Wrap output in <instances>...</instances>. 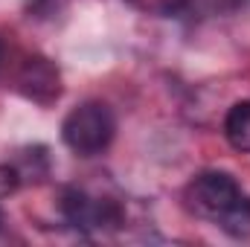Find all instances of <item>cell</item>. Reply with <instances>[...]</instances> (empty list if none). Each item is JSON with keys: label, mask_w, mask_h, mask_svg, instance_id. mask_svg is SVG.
<instances>
[{"label": "cell", "mask_w": 250, "mask_h": 247, "mask_svg": "<svg viewBox=\"0 0 250 247\" xmlns=\"http://www.w3.org/2000/svg\"><path fill=\"white\" fill-rule=\"evenodd\" d=\"M18 87L23 96H29L32 102L38 105H50L59 99L62 93V76H59V67L41 56L35 59H26L21 73H18Z\"/></svg>", "instance_id": "obj_4"}, {"label": "cell", "mask_w": 250, "mask_h": 247, "mask_svg": "<svg viewBox=\"0 0 250 247\" xmlns=\"http://www.w3.org/2000/svg\"><path fill=\"white\" fill-rule=\"evenodd\" d=\"M215 224H218L227 236H233V239H250V198L242 195L227 212L218 215Z\"/></svg>", "instance_id": "obj_6"}, {"label": "cell", "mask_w": 250, "mask_h": 247, "mask_svg": "<svg viewBox=\"0 0 250 247\" xmlns=\"http://www.w3.org/2000/svg\"><path fill=\"white\" fill-rule=\"evenodd\" d=\"M224 137L236 151L250 154V99L236 102L224 117Z\"/></svg>", "instance_id": "obj_5"}, {"label": "cell", "mask_w": 250, "mask_h": 247, "mask_svg": "<svg viewBox=\"0 0 250 247\" xmlns=\"http://www.w3.org/2000/svg\"><path fill=\"white\" fill-rule=\"evenodd\" d=\"M114 134H117V120L105 102H82L62 123L64 145L79 157L102 154L111 145Z\"/></svg>", "instance_id": "obj_1"}, {"label": "cell", "mask_w": 250, "mask_h": 247, "mask_svg": "<svg viewBox=\"0 0 250 247\" xmlns=\"http://www.w3.org/2000/svg\"><path fill=\"white\" fill-rule=\"evenodd\" d=\"M3 62H6V44H3V38H0V70H3Z\"/></svg>", "instance_id": "obj_8"}, {"label": "cell", "mask_w": 250, "mask_h": 247, "mask_svg": "<svg viewBox=\"0 0 250 247\" xmlns=\"http://www.w3.org/2000/svg\"><path fill=\"white\" fill-rule=\"evenodd\" d=\"M21 172L18 166H9V163H0V198H9L18 186H21Z\"/></svg>", "instance_id": "obj_7"}, {"label": "cell", "mask_w": 250, "mask_h": 247, "mask_svg": "<svg viewBox=\"0 0 250 247\" xmlns=\"http://www.w3.org/2000/svg\"><path fill=\"white\" fill-rule=\"evenodd\" d=\"M62 212L64 218L82 230V233H96V230H111L123 224V209L108 201V198H93L84 189H64L62 195Z\"/></svg>", "instance_id": "obj_3"}, {"label": "cell", "mask_w": 250, "mask_h": 247, "mask_svg": "<svg viewBox=\"0 0 250 247\" xmlns=\"http://www.w3.org/2000/svg\"><path fill=\"white\" fill-rule=\"evenodd\" d=\"M242 195L245 192L236 184L233 175H227V172H201L187 189V204L195 215L218 221V215L227 212Z\"/></svg>", "instance_id": "obj_2"}]
</instances>
